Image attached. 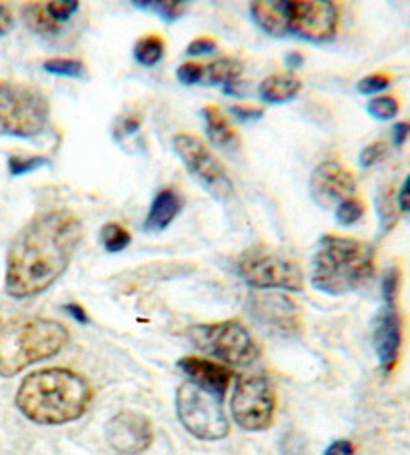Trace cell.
Wrapping results in <instances>:
<instances>
[{"label": "cell", "mask_w": 410, "mask_h": 455, "mask_svg": "<svg viewBox=\"0 0 410 455\" xmlns=\"http://www.w3.org/2000/svg\"><path fill=\"white\" fill-rule=\"evenodd\" d=\"M81 241V219L67 209L46 211L30 219L6 255V293L14 299L44 293L68 269Z\"/></svg>", "instance_id": "6da1fadb"}, {"label": "cell", "mask_w": 410, "mask_h": 455, "mask_svg": "<svg viewBox=\"0 0 410 455\" xmlns=\"http://www.w3.org/2000/svg\"><path fill=\"white\" fill-rule=\"evenodd\" d=\"M92 402V387L70 370H41L22 379L17 407L27 419L41 426H62L83 418Z\"/></svg>", "instance_id": "7a4b0ae2"}, {"label": "cell", "mask_w": 410, "mask_h": 455, "mask_svg": "<svg viewBox=\"0 0 410 455\" xmlns=\"http://www.w3.org/2000/svg\"><path fill=\"white\" fill-rule=\"evenodd\" d=\"M375 257L370 243L325 235L312 257V285L335 297L359 291L375 277Z\"/></svg>", "instance_id": "3957f363"}, {"label": "cell", "mask_w": 410, "mask_h": 455, "mask_svg": "<svg viewBox=\"0 0 410 455\" xmlns=\"http://www.w3.org/2000/svg\"><path fill=\"white\" fill-rule=\"evenodd\" d=\"M68 343V331L59 321L44 317L0 319V375L14 378L28 365L54 357Z\"/></svg>", "instance_id": "277c9868"}, {"label": "cell", "mask_w": 410, "mask_h": 455, "mask_svg": "<svg viewBox=\"0 0 410 455\" xmlns=\"http://www.w3.org/2000/svg\"><path fill=\"white\" fill-rule=\"evenodd\" d=\"M49 100L35 86L0 81V137L33 139L49 124Z\"/></svg>", "instance_id": "5b68a950"}, {"label": "cell", "mask_w": 410, "mask_h": 455, "mask_svg": "<svg viewBox=\"0 0 410 455\" xmlns=\"http://www.w3.org/2000/svg\"><path fill=\"white\" fill-rule=\"evenodd\" d=\"M188 337L201 351L228 365L247 367L255 363L260 355L258 345L252 339L248 329L239 321L194 325L188 329Z\"/></svg>", "instance_id": "8992f818"}, {"label": "cell", "mask_w": 410, "mask_h": 455, "mask_svg": "<svg viewBox=\"0 0 410 455\" xmlns=\"http://www.w3.org/2000/svg\"><path fill=\"white\" fill-rule=\"evenodd\" d=\"M177 413L188 434L204 442H218L228 435L223 399L186 381L177 391Z\"/></svg>", "instance_id": "52a82bcc"}, {"label": "cell", "mask_w": 410, "mask_h": 455, "mask_svg": "<svg viewBox=\"0 0 410 455\" xmlns=\"http://www.w3.org/2000/svg\"><path fill=\"white\" fill-rule=\"evenodd\" d=\"M236 273L256 289L303 291V271L293 259L271 249H248L236 259Z\"/></svg>", "instance_id": "ba28073f"}, {"label": "cell", "mask_w": 410, "mask_h": 455, "mask_svg": "<svg viewBox=\"0 0 410 455\" xmlns=\"http://www.w3.org/2000/svg\"><path fill=\"white\" fill-rule=\"evenodd\" d=\"M282 35L301 36L309 43L333 41L341 12L328 0H287L280 3Z\"/></svg>", "instance_id": "9c48e42d"}, {"label": "cell", "mask_w": 410, "mask_h": 455, "mask_svg": "<svg viewBox=\"0 0 410 455\" xmlns=\"http://www.w3.org/2000/svg\"><path fill=\"white\" fill-rule=\"evenodd\" d=\"M277 397L264 375H242L233 395V418L242 429L264 431L272 426Z\"/></svg>", "instance_id": "30bf717a"}, {"label": "cell", "mask_w": 410, "mask_h": 455, "mask_svg": "<svg viewBox=\"0 0 410 455\" xmlns=\"http://www.w3.org/2000/svg\"><path fill=\"white\" fill-rule=\"evenodd\" d=\"M172 147H175L178 159L185 163L186 171L199 180L212 197L218 201H226L233 197L234 189L225 167L220 164L217 156L204 147L199 137L180 132V135H177L175 140H172Z\"/></svg>", "instance_id": "8fae6325"}, {"label": "cell", "mask_w": 410, "mask_h": 455, "mask_svg": "<svg viewBox=\"0 0 410 455\" xmlns=\"http://www.w3.org/2000/svg\"><path fill=\"white\" fill-rule=\"evenodd\" d=\"M357 193V177L338 161L320 163L311 175V195L317 205L330 209Z\"/></svg>", "instance_id": "7c38bea8"}, {"label": "cell", "mask_w": 410, "mask_h": 455, "mask_svg": "<svg viewBox=\"0 0 410 455\" xmlns=\"http://www.w3.org/2000/svg\"><path fill=\"white\" fill-rule=\"evenodd\" d=\"M108 443L122 455H138L151 447L154 439L153 423L137 411H121L108 421Z\"/></svg>", "instance_id": "4fadbf2b"}, {"label": "cell", "mask_w": 410, "mask_h": 455, "mask_svg": "<svg viewBox=\"0 0 410 455\" xmlns=\"http://www.w3.org/2000/svg\"><path fill=\"white\" fill-rule=\"evenodd\" d=\"M373 345L381 370L389 375L398 365L402 349V315L397 303H384L373 325Z\"/></svg>", "instance_id": "5bb4252c"}, {"label": "cell", "mask_w": 410, "mask_h": 455, "mask_svg": "<svg viewBox=\"0 0 410 455\" xmlns=\"http://www.w3.org/2000/svg\"><path fill=\"white\" fill-rule=\"evenodd\" d=\"M250 315L266 331L279 333L282 337L295 335L301 329L296 305L282 295H255L250 299Z\"/></svg>", "instance_id": "9a60e30c"}, {"label": "cell", "mask_w": 410, "mask_h": 455, "mask_svg": "<svg viewBox=\"0 0 410 455\" xmlns=\"http://www.w3.org/2000/svg\"><path fill=\"white\" fill-rule=\"evenodd\" d=\"M180 371H183L188 381L194 383L209 394L223 399L228 386L233 381V371L226 365L217 363V361L202 359V357H183L178 361Z\"/></svg>", "instance_id": "2e32d148"}, {"label": "cell", "mask_w": 410, "mask_h": 455, "mask_svg": "<svg viewBox=\"0 0 410 455\" xmlns=\"http://www.w3.org/2000/svg\"><path fill=\"white\" fill-rule=\"evenodd\" d=\"M183 209H185V199L177 189L159 191L151 203V209H148L143 229L146 233L164 231L180 215V211Z\"/></svg>", "instance_id": "e0dca14e"}, {"label": "cell", "mask_w": 410, "mask_h": 455, "mask_svg": "<svg viewBox=\"0 0 410 455\" xmlns=\"http://www.w3.org/2000/svg\"><path fill=\"white\" fill-rule=\"evenodd\" d=\"M204 116V127H207L209 140L215 147L223 148V151H236L240 147V137L236 135V131L228 124V121L218 111L217 107H207L202 111Z\"/></svg>", "instance_id": "ac0fdd59"}, {"label": "cell", "mask_w": 410, "mask_h": 455, "mask_svg": "<svg viewBox=\"0 0 410 455\" xmlns=\"http://www.w3.org/2000/svg\"><path fill=\"white\" fill-rule=\"evenodd\" d=\"M303 89V83L296 76L288 75H272L264 78L258 86V97L263 103L268 105H280L293 100Z\"/></svg>", "instance_id": "d6986e66"}, {"label": "cell", "mask_w": 410, "mask_h": 455, "mask_svg": "<svg viewBox=\"0 0 410 455\" xmlns=\"http://www.w3.org/2000/svg\"><path fill=\"white\" fill-rule=\"evenodd\" d=\"M242 75V62L236 59H217L209 62V65H202V75H201V84L204 86H220L228 84L233 81H239Z\"/></svg>", "instance_id": "ffe728a7"}, {"label": "cell", "mask_w": 410, "mask_h": 455, "mask_svg": "<svg viewBox=\"0 0 410 455\" xmlns=\"http://www.w3.org/2000/svg\"><path fill=\"white\" fill-rule=\"evenodd\" d=\"M22 19H25L27 27L38 36L52 38L62 30L60 22L54 20L49 11H46V3H30L22 6Z\"/></svg>", "instance_id": "44dd1931"}, {"label": "cell", "mask_w": 410, "mask_h": 455, "mask_svg": "<svg viewBox=\"0 0 410 455\" xmlns=\"http://www.w3.org/2000/svg\"><path fill=\"white\" fill-rule=\"evenodd\" d=\"M134 60L143 67H156L164 57V41L159 35H146L134 44Z\"/></svg>", "instance_id": "7402d4cb"}, {"label": "cell", "mask_w": 410, "mask_h": 455, "mask_svg": "<svg viewBox=\"0 0 410 455\" xmlns=\"http://www.w3.org/2000/svg\"><path fill=\"white\" fill-rule=\"evenodd\" d=\"M132 4L137 9H151L167 22L178 20L188 11V3H180V0H134Z\"/></svg>", "instance_id": "603a6c76"}, {"label": "cell", "mask_w": 410, "mask_h": 455, "mask_svg": "<svg viewBox=\"0 0 410 455\" xmlns=\"http://www.w3.org/2000/svg\"><path fill=\"white\" fill-rule=\"evenodd\" d=\"M100 243L108 253H118L130 245V233L118 223H106L100 229Z\"/></svg>", "instance_id": "cb8c5ba5"}, {"label": "cell", "mask_w": 410, "mask_h": 455, "mask_svg": "<svg viewBox=\"0 0 410 455\" xmlns=\"http://www.w3.org/2000/svg\"><path fill=\"white\" fill-rule=\"evenodd\" d=\"M398 111H400V103H398V99L392 95L375 97V99H370L367 105V113L376 121H392L394 116L398 115Z\"/></svg>", "instance_id": "d4e9b609"}, {"label": "cell", "mask_w": 410, "mask_h": 455, "mask_svg": "<svg viewBox=\"0 0 410 455\" xmlns=\"http://www.w3.org/2000/svg\"><path fill=\"white\" fill-rule=\"evenodd\" d=\"M43 68L46 70V73H51V75L68 76V78H81L86 73V68H84L83 62L76 60V59H59V57H54V59L44 60Z\"/></svg>", "instance_id": "484cf974"}, {"label": "cell", "mask_w": 410, "mask_h": 455, "mask_svg": "<svg viewBox=\"0 0 410 455\" xmlns=\"http://www.w3.org/2000/svg\"><path fill=\"white\" fill-rule=\"evenodd\" d=\"M365 203L357 197H349L336 205V223L343 227L357 225L362 217H365Z\"/></svg>", "instance_id": "4316f807"}, {"label": "cell", "mask_w": 410, "mask_h": 455, "mask_svg": "<svg viewBox=\"0 0 410 455\" xmlns=\"http://www.w3.org/2000/svg\"><path fill=\"white\" fill-rule=\"evenodd\" d=\"M400 267L392 265L382 273V281H381V293L384 303H397L398 299V291H400Z\"/></svg>", "instance_id": "83f0119b"}, {"label": "cell", "mask_w": 410, "mask_h": 455, "mask_svg": "<svg viewBox=\"0 0 410 455\" xmlns=\"http://www.w3.org/2000/svg\"><path fill=\"white\" fill-rule=\"evenodd\" d=\"M49 164L44 156H22V155H12L9 156V172L12 177L27 175V172H33L36 169Z\"/></svg>", "instance_id": "f1b7e54d"}, {"label": "cell", "mask_w": 410, "mask_h": 455, "mask_svg": "<svg viewBox=\"0 0 410 455\" xmlns=\"http://www.w3.org/2000/svg\"><path fill=\"white\" fill-rule=\"evenodd\" d=\"M397 201H392L390 195H381V199H378V215H381L382 235L389 233L397 225Z\"/></svg>", "instance_id": "f546056e"}, {"label": "cell", "mask_w": 410, "mask_h": 455, "mask_svg": "<svg viewBox=\"0 0 410 455\" xmlns=\"http://www.w3.org/2000/svg\"><path fill=\"white\" fill-rule=\"evenodd\" d=\"M392 76L384 75V73H375L362 78V81L357 84V89L360 95H376V92H382L390 86Z\"/></svg>", "instance_id": "4dcf8cb0"}, {"label": "cell", "mask_w": 410, "mask_h": 455, "mask_svg": "<svg viewBox=\"0 0 410 455\" xmlns=\"http://www.w3.org/2000/svg\"><path fill=\"white\" fill-rule=\"evenodd\" d=\"M78 6L81 4L75 3V0H52V3H46V11L54 20L65 25L70 17H75L78 12Z\"/></svg>", "instance_id": "1f68e13d"}, {"label": "cell", "mask_w": 410, "mask_h": 455, "mask_svg": "<svg viewBox=\"0 0 410 455\" xmlns=\"http://www.w3.org/2000/svg\"><path fill=\"white\" fill-rule=\"evenodd\" d=\"M386 153H389V147H386L384 140H376V143L365 147V148H362L360 159H359L360 167L362 169H370L378 161H382L384 156H386Z\"/></svg>", "instance_id": "d6a6232c"}, {"label": "cell", "mask_w": 410, "mask_h": 455, "mask_svg": "<svg viewBox=\"0 0 410 455\" xmlns=\"http://www.w3.org/2000/svg\"><path fill=\"white\" fill-rule=\"evenodd\" d=\"M201 75H202V65L201 62H185L177 68L178 81L185 86H194L201 84Z\"/></svg>", "instance_id": "836d02e7"}, {"label": "cell", "mask_w": 410, "mask_h": 455, "mask_svg": "<svg viewBox=\"0 0 410 455\" xmlns=\"http://www.w3.org/2000/svg\"><path fill=\"white\" fill-rule=\"evenodd\" d=\"M212 52H217V43L209 36L194 38L186 49L188 57H207V54H212Z\"/></svg>", "instance_id": "e575fe53"}, {"label": "cell", "mask_w": 410, "mask_h": 455, "mask_svg": "<svg viewBox=\"0 0 410 455\" xmlns=\"http://www.w3.org/2000/svg\"><path fill=\"white\" fill-rule=\"evenodd\" d=\"M231 115H233V116H236V121H240V123H248V121H258V119H263L264 111H263V108H256V107L234 105V107H231Z\"/></svg>", "instance_id": "d590c367"}, {"label": "cell", "mask_w": 410, "mask_h": 455, "mask_svg": "<svg viewBox=\"0 0 410 455\" xmlns=\"http://www.w3.org/2000/svg\"><path fill=\"white\" fill-rule=\"evenodd\" d=\"M14 27V14L9 4L0 3V38L6 36Z\"/></svg>", "instance_id": "8d00e7d4"}, {"label": "cell", "mask_w": 410, "mask_h": 455, "mask_svg": "<svg viewBox=\"0 0 410 455\" xmlns=\"http://www.w3.org/2000/svg\"><path fill=\"white\" fill-rule=\"evenodd\" d=\"M410 137V121H400L392 127V145L402 147Z\"/></svg>", "instance_id": "74e56055"}, {"label": "cell", "mask_w": 410, "mask_h": 455, "mask_svg": "<svg viewBox=\"0 0 410 455\" xmlns=\"http://www.w3.org/2000/svg\"><path fill=\"white\" fill-rule=\"evenodd\" d=\"M397 207L402 213H410V175L405 179V183L400 185L398 195H397Z\"/></svg>", "instance_id": "f35d334b"}, {"label": "cell", "mask_w": 410, "mask_h": 455, "mask_svg": "<svg viewBox=\"0 0 410 455\" xmlns=\"http://www.w3.org/2000/svg\"><path fill=\"white\" fill-rule=\"evenodd\" d=\"M62 311L68 313V315L73 317V319L76 321V323H83V325H89V323H91L89 313H86L84 307H81V305H78V303H67V305H62Z\"/></svg>", "instance_id": "ab89813d"}, {"label": "cell", "mask_w": 410, "mask_h": 455, "mask_svg": "<svg viewBox=\"0 0 410 455\" xmlns=\"http://www.w3.org/2000/svg\"><path fill=\"white\" fill-rule=\"evenodd\" d=\"M325 455H354V443L349 439H336L335 443L327 447Z\"/></svg>", "instance_id": "60d3db41"}, {"label": "cell", "mask_w": 410, "mask_h": 455, "mask_svg": "<svg viewBox=\"0 0 410 455\" xmlns=\"http://www.w3.org/2000/svg\"><path fill=\"white\" fill-rule=\"evenodd\" d=\"M140 129V119H137V116H130V119H124L118 123V127L114 129V135L116 137H129V135H134Z\"/></svg>", "instance_id": "b9f144b4"}, {"label": "cell", "mask_w": 410, "mask_h": 455, "mask_svg": "<svg viewBox=\"0 0 410 455\" xmlns=\"http://www.w3.org/2000/svg\"><path fill=\"white\" fill-rule=\"evenodd\" d=\"M301 65H303V54L290 52L288 57H287V67H288L290 70H295V68H298Z\"/></svg>", "instance_id": "7bdbcfd3"}]
</instances>
